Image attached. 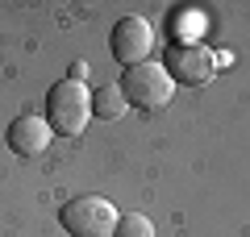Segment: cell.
Listing matches in <instances>:
<instances>
[{"instance_id": "2", "label": "cell", "mask_w": 250, "mask_h": 237, "mask_svg": "<svg viewBox=\"0 0 250 237\" xmlns=\"http://www.w3.org/2000/svg\"><path fill=\"white\" fill-rule=\"evenodd\" d=\"M117 208L100 196H75L59 208V225L71 237H113L117 233Z\"/></svg>"}, {"instance_id": "8", "label": "cell", "mask_w": 250, "mask_h": 237, "mask_svg": "<svg viewBox=\"0 0 250 237\" xmlns=\"http://www.w3.org/2000/svg\"><path fill=\"white\" fill-rule=\"evenodd\" d=\"M113 237H154V225L142 217V212H125V217L117 220V233Z\"/></svg>"}, {"instance_id": "7", "label": "cell", "mask_w": 250, "mask_h": 237, "mask_svg": "<svg viewBox=\"0 0 250 237\" xmlns=\"http://www.w3.org/2000/svg\"><path fill=\"white\" fill-rule=\"evenodd\" d=\"M92 117H100V121H117V117H125V92H121V83H104V88L92 92Z\"/></svg>"}, {"instance_id": "5", "label": "cell", "mask_w": 250, "mask_h": 237, "mask_svg": "<svg viewBox=\"0 0 250 237\" xmlns=\"http://www.w3.org/2000/svg\"><path fill=\"white\" fill-rule=\"evenodd\" d=\"M167 75L188 83V88H200L217 75V54L205 50L200 42H175L167 54Z\"/></svg>"}, {"instance_id": "1", "label": "cell", "mask_w": 250, "mask_h": 237, "mask_svg": "<svg viewBox=\"0 0 250 237\" xmlns=\"http://www.w3.org/2000/svg\"><path fill=\"white\" fill-rule=\"evenodd\" d=\"M46 121H50V129L62 133V138L83 133L88 121H92V92L83 88V83H75V79L54 83L50 96H46Z\"/></svg>"}, {"instance_id": "6", "label": "cell", "mask_w": 250, "mask_h": 237, "mask_svg": "<svg viewBox=\"0 0 250 237\" xmlns=\"http://www.w3.org/2000/svg\"><path fill=\"white\" fill-rule=\"evenodd\" d=\"M50 121L46 117H34V113H21L17 121L9 125V150L17 158H38L46 146H50Z\"/></svg>"}, {"instance_id": "3", "label": "cell", "mask_w": 250, "mask_h": 237, "mask_svg": "<svg viewBox=\"0 0 250 237\" xmlns=\"http://www.w3.org/2000/svg\"><path fill=\"white\" fill-rule=\"evenodd\" d=\"M125 104L142 108V113H159L163 104H171V92H175V83H171L167 67L163 62H138V67L125 71Z\"/></svg>"}, {"instance_id": "4", "label": "cell", "mask_w": 250, "mask_h": 237, "mask_svg": "<svg viewBox=\"0 0 250 237\" xmlns=\"http://www.w3.org/2000/svg\"><path fill=\"white\" fill-rule=\"evenodd\" d=\"M108 50H113V59L121 62L125 71L138 67V62H150V50H154V29H150V21H142V17H121V21L113 25Z\"/></svg>"}, {"instance_id": "9", "label": "cell", "mask_w": 250, "mask_h": 237, "mask_svg": "<svg viewBox=\"0 0 250 237\" xmlns=\"http://www.w3.org/2000/svg\"><path fill=\"white\" fill-rule=\"evenodd\" d=\"M83 75H88V67H83V62H75V67H71V79H75V83H83Z\"/></svg>"}]
</instances>
